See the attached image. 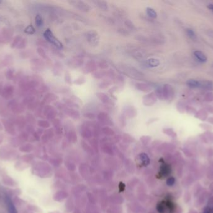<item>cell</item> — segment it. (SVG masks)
Listing matches in <instances>:
<instances>
[{
	"mask_svg": "<svg viewBox=\"0 0 213 213\" xmlns=\"http://www.w3.org/2000/svg\"><path fill=\"white\" fill-rule=\"evenodd\" d=\"M44 37L48 42H49L50 44H52L53 45H54L56 48H58L59 49L63 48V44H62V43L58 40V39L54 35L53 32L50 29L48 28L45 31V32L44 33Z\"/></svg>",
	"mask_w": 213,
	"mask_h": 213,
	"instance_id": "cell-1",
	"label": "cell"
},
{
	"mask_svg": "<svg viewBox=\"0 0 213 213\" xmlns=\"http://www.w3.org/2000/svg\"><path fill=\"white\" fill-rule=\"evenodd\" d=\"M166 208V204L163 203V202H161V203H158L157 204L156 209L160 213H165Z\"/></svg>",
	"mask_w": 213,
	"mask_h": 213,
	"instance_id": "cell-18",
	"label": "cell"
},
{
	"mask_svg": "<svg viewBox=\"0 0 213 213\" xmlns=\"http://www.w3.org/2000/svg\"><path fill=\"white\" fill-rule=\"evenodd\" d=\"M186 35H188V36L191 39L193 40H196V38H197V36H196V35L195 32L191 28H187L186 30Z\"/></svg>",
	"mask_w": 213,
	"mask_h": 213,
	"instance_id": "cell-17",
	"label": "cell"
},
{
	"mask_svg": "<svg viewBox=\"0 0 213 213\" xmlns=\"http://www.w3.org/2000/svg\"><path fill=\"white\" fill-rule=\"evenodd\" d=\"M35 24L37 27H42L44 25V20L41 14H37L35 17Z\"/></svg>",
	"mask_w": 213,
	"mask_h": 213,
	"instance_id": "cell-15",
	"label": "cell"
},
{
	"mask_svg": "<svg viewBox=\"0 0 213 213\" xmlns=\"http://www.w3.org/2000/svg\"><path fill=\"white\" fill-rule=\"evenodd\" d=\"M5 201H6V204L7 209L9 213H18V211H17L12 200L11 199V198L8 196H6Z\"/></svg>",
	"mask_w": 213,
	"mask_h": 213,
	"instance_id": "cell-6",
	"label": "cell"
},
{
	"mask_svg": "<svg viewBox=\"0 0 213 213\" xmlns=\"http://www.w3.org/2000/svg\"><path fill=\"white\" fill-rule=\"evenodd\" d=\"M21 39H22V38L21 36H16L14 38V40H13V42L11 44V48H14L18 46V44L19 43V41L21 40Z\"/></svg>",
	"mask_w": 213,
	"mask_h": 213,
	"instance_id": "cell-21",
	"label": "cell"
},
{
	"mask_svg": "<svg viewBox=\"0 0 213 213\" xmlns=\"http://www.w3.org/2000/svg\"><path fill=\"white\" fill-rule=\"evenodd\" d=\"M94 3H95L96 6L99 8L100 9H102L104 11H108L109 7L107 3L104 1H94Z\"/></svg>",
	"mask_w": 213,
	"mask_h": 213,
	"instance_id": "cell-13",
	"label": "cell"
},
{
	"mask_svg": "<svg viewBox=\"0 0 213 213\" xmlns=\"http://www.w3.org/2000/svg\"><path fill=\"white\" fill-rule=\"evenodd\" d=\"M200 88L209 89L212 88V84L209 81H200Z\"/></svg>",
	"mask_w": 213,
	"mask_h": 213,
	"instance_id": "cell-19",
	"label": "cell"
},
{
	"mask_svg": "<svg viewBox=\"0 0 213 213\" xmlns=\"http://www.w3.org/2000/svg\"><path fill=\"white\" fill-rule=\"evenodd\" d=\"M175 179L174 178L171 177V178H170L168 179V180L166 181V183L168 184V186H173V185L175 184Z\"/></svg>",
	"mask_w": 213,
	"mask_h": 213,
	"instance_id": "cell-28",
	"label": "cell"
},
{
	"mask_svg": "<svg viewBox=\"0 0 213 213\" xmlns=\"http://www.w3.org/2000/svg\"><path fill=\"white\" fill-rule=\"evenodd\" d=\"M147 14L151 18L155 19L157 17V13L155 12V10L153 8H150V7H148L147 8Z\"/></svg>",
	"mask_w": 213,
	"mask_h": 213,
	"instance_id": "cell-16",
	"label": "cell"
},
{
	"mask_svg": "<svg viewBox=\"0 0 213 213\" xmlns=\"http://www.w3.org/2000/svg\"><path fill=\"white\" fill-rule=\"evenodd\" d=\"M3 89V82L0 81V94L2 93Z\"/></svg>",
	"mask_w": 213,
	"mask_h": 213,
	"instance_id": "cell-33",
	"label": "cell"
},
{
	"mask_svg": "<svg viewBox=\"0 0 213 213\" xmlns=\"http://www.w3.org/2000/svg\"><path fill=\"white\" fill-rule=\"evenodd\" d=\"M156 98H158L159 99H163V88L161 87H158L156 89V91L155 93Z\"/></svg>",
	"mask_w": 213,
	"mask_h": 213,
	"instance_id": "cell-22",
	"label": "cell"
},
{
	"mask_svg": "<svg viewBox=\"0 0 213 213\" xmlns=\"http://www.w3.org/2000/svg\"><path fill=\"white\" fill-rule=\"evenodd\" d=\"M37 53H38L39 55L41 56V57H42V58H46V53H45L44 50L42 48H38L37 49Z\"/></svg>",
	"mask_w": 213,
	"mask_h": 213,
	"instance_id": "cell-26",
	"label": "cell"
},
{
	"mask_svg": "<svg viewBox=\"0 0 213 213\" xmlns=\"http://www.w3.org/2000/svg\"><path fill=\"white\" fill-rule=\"evenodd\" d=\"M206 97L207 98L206 99V101H211L212 100V98H213V94L212 93H207L206 94Z\"/></svg>",
	"mask_w": 213,
	"mask_h": 213,
	"instance_id": "cell-31",
	"label": "cell"
},
{
	"mask_svg": "<svg viewBox=\"0 0 213 213\" xmlns=\"http://www.w3.org/2000/svg\"><path fill=\"white\" fill-rule=\"evenodd\" d=\"M162 88L163 99L167 101H171L174 96V90L173 88L169 85H165Z\"/></svg>",
	"mask_w": 213,
	"mask_h": 213,
	"instance_id": "cell-3",
	"label": "cell"
},
{
	"mask_svg": "<svg viewBox=\"0 0 213 213\" xmlns=\"http://www.w3.org/2000/svg\"><path fill=\"white\" fill-rule=\"evenodd\" d=\"M157 101V98L155 93H150L148 94L145 95L143 98V103L146 106H153Z\"/></svg>",
	"mask_w": 213,
	"mask_h": 213,
	"instance_id": "cell-2",
	"label": "cell"
},
{
	"mask_svg": "<svg viewBox=\"0 0 213 213\" xmlns=\"http://www.w3.org/2000/svg\"><path fill=\"white\" fill-rule=\"evenodd\" d=\"M2 3V0H0V4H1Z\"/></svg>",
	"mask_w": 213,
	"mask_h": 213,
	"instance_id": "cell-36",
	"label": "cell"
},
{
	"mask_svg": "<svg viewBox=\"0 0 213 213\" xmlns=\"http://www.w3.org/2000/svg\"><path fill=\"white\" fill-rule=\"evenodd\" d=\"M96 95H97V96L98 97V98L103 103L106 104V103H109L110 102V98H109V96H107V95H106L105 93L99 92V93H97L96 94Z\"/></svg>",
	"mask_w": 213,
	"mask_h": 213,
	"instance_id": "cell-12",
	"label": "cell"
},
{
	"mask_svg": "<svg viewBox=\"0 0 213 213\" xmlns=\"http://www.w3.org/2000/svg\"><path fill=\"white\" fill-rule=\"evenodd\" d=\"M170 172H171V167L170 166L165 164H163L161 166V170H160V174L161 176H166L169 175Z\"/></svg>",
	"mask_w": 213,
	"mask_h": 213,
	"instance_id": "cell-11",
	"label": "cell"
},
{
	"mask_svg": "<svg viewBox=\"0 0 213 213\" xmlns=\"http://www.w3.org/2000/svg\"><path fill=\"white\" fill-rule=\"evenodd\" d=\"M35 32H36L35 28L33 27L32 25L27 26L24 29V33L28 35H33Z\"/></svg>",
	"mask_w": 213,
	"mask_h": 213,
	"instance_id": "cell-20",
	"label": "cell"
},
{
	"mask_svg": "<svg viewBox=\"0 0 213 213\" xmlns=\"http://www.w3.org/2000/svg\"><path fill=\"white\" fill-rule=\"evenodd\" d=\"M27 45V40L26 38H22L16 48L18 49H24Z\"/></svg>",
	"mask_w": 213,
	"mask_h": 213,
	"instance_id": "cell-23",
	"label": "cell"
},
{
	"mask_svg": "<svg viewBox=\"0 0 213 213\" xmlns=\"http://www.w3.org/2000/svg\"><path fill=\"white\" fill-rule=\"evenodd\" d=\"M84 116L86 117H90V118H91V119L94 118V117H95V114H94L92 113H89L85 114H84Z\"/></svg>",
	"mask_w": 213,
	"mask_h": 213,
	"instance_id": "cell-32",
	"label": "cell"
},
{
	"mask_svg": "<svg viewBox=\"0 0 213 213\" xmlns=\"http://www.w3.org/2000/svg\"><path fill=\"white\" fill-rule=\"evenodd\" d=\"M137 89L138 91H143V92H150L151 90V87L147 85V84L144 83H136L135 86Z\"/></svg>",
	"mask_w": 213,
	"mask_h": 213,
	"instance_id": "cell-7",
	"label": "cell"
},
{
	"mask_svg": "<svg viewBox=\"0 0 213 213\" xmlns=\"http://www.w3.org/2000/svg\"><path fill=\"white\" fill-rule=\"evenodd\" d=\"M87 38L89 42L94 43L96 42V38L97 36V33L95 31H90L87 33Z\"/></svg>",
	"mask_w": 213,
	"mask_h": 213,
	"instance_id": "cell-9",
	"label": "cell"
},
{
	"mask_svg": "<svg viewBox=\"0 0 213 213\" xmlns=\"http://www.w3.org/2000/svg\"><path fill=\"white\" fill-rule=\"evenodd\" d=\"M203 213H213V207H206Z\"/></svg>",
	"mask_w": 213,
	"mask_h": 213,
	"instance_id": "cell-29",
	"label": "cell"
},
{
	"mask_svg": "<svg viewBox=\"0 0 213 213\" xmlns=\"http://www.w3.org/2000/svg\"><path fill=\"white\" fill-rule=\"evenodd\" d=\"M123 112H124L125 115L128 117H134L137 114V110L133 106H127Z\"/></svg>",
	"mask_w": 213,
	"mask_h": 213,
	"instance_id": "cell-8",
	"label": "cell"
},
{
	"mask_svg": "<svg viewBox=\"0 0 213 213\" xmlns=\"http://www.w3.org/2000/svg\"><path fill=\"white\" fill-rule=\"evenodd\" d=\"M119 187H120V191H123L124 190V189H125V185L122 183V186H121L120 185V186H119Z\"/></svg>",
	"mask_w": 213,
	"mask_h": 213,
	"instance_id": "cell-35",
	"label": "cell"
},
{
	"mask_svg": "<svg viewBox=\"0 0 213 213\" xmlns=\"http://www.w3.org/2000/svg\"><path fill=\"white\" fill-rule=\"evenodd\" d=\"M14 71L13 69L8 70V71L6 72V78L8 80H11L14 76Z\"/></svg>",
	"mask_w": 213,
	"mask_h": 213,
	"instance_id": "cell-25",
	"label": "cell"
},
{
	"mask_svg": "<svg viewBox=\"0 0 213 213\" xmlns=\"http://www.w3.org/2000/svg\"><path fill=\"white\" fill-rule=\"evenodd\" d=\"M194 54L195 56V57L197 58L200 62L201 63H205L207 61V57H206V55L200 51H195L194 52Z\"/></svg>",
	"mask_w": 213,
	"mask_h": 213,
	"instance_id": "cell-10",
	"label": "cell"
},
{
	"mask_svg": "<svg viewBox=\"0 0 213 213\" xmlns=\"http://www.w3.org/2000/svg\"><path fill=\"white\" fill-rule=\"evenodd\" d=\"M71 3L73 7H76V8L79 9L80 11H82L83 12H88L91 9V7H90L89 4H87V3L83 1H72Z\"/></svg>",
	"mask_w": 213,
	"mask_h": 213,
	"instance_id": "cell-4",
	"label": "cell"
},
{
	"mask_svg": "<svg viewBox=\"0 0 213 213\" xmlns=\"http://www.w3.org/2000/svg\"><path fill=\"white\" fill-rule=\"evenodd\" d=\"M125 23L126 26H127L129 29L133 30V29L135 28L134 25L132 23V22L131 21H130V20H127L125 22Z\"/></svg>",
	"mask_w": 213,
	"mask_h": 213,
	"instance_id": "cell-27",
	"label": "cell"
},
{
	"mask_svg": "<svg viewBox=\"0 0 213 213\" xmlns=\"http://www.w3.org/2000/svg\"><path fill=\"white\" fill-rule=\"evenodd\" d=\"M186 85L193 88H200V81L193 79H190L186 81Z\"/></svg>",
	"mask_w": 213,
	"mask_h": 213,
	"instance_id": "cell-14",
	"label": "cell"
},
{
	"mask_svg": "<svg viewBox=\"0 0 213 213\" xmlns=\"http://www.w3.org/2000/svg\"><path fill=\"white\" fill-rule=\"evenodd\" d=\"M14 94V88L11 85L5 86L2 91V96L5 99H10Z\"/></svg>",
	"mask_w": 213,
	"mask_h": 213,
	"instance_id": "cell-5",
	"label": "cell"
},
{
	"mask_svg": "<svg viewBox=\"0 0 213 213\" xmlns=\"http://www.w3.org/2000/svg\"><path fill=\"white\" fill-rule=\"evenodd\" d=\"M148 64L151 67H155L160 64V61L156 59H151L148 61Z\"/></svg>",
	"mask_w": 213,
	"mask_h": 213,
	"instance_id": "cell-24",
	"label": "cell"
},
{
	"mask_svg": "<svg viewBox=\"0 0 213 213\" xmlns=\"http://www.w3.org/2000/svg\"><path fill=\"white\" fill-rule=\"evenodd\" d=\"M207 8H208L210 10H211L212 12H213V4H209L208 6H207Z\"/></svg>",
	"mask_w": 213,
	"mask_h": 213,
	"instance_id": "cell-34",
	"label": "cell"
},
{
	"mask_svg": "<svg viewBox=\"0 0 213 213\" xmlns=\"http://www.w3.org/2000/svg\"><path fill=\"white\" fill-rule=\"evenodd\" d=\"M38 124L39 126L43 127H47L49 126V123L46 121H39L38 122Z\"/></svg>",
	"mask_w": 213,
	"mask_h": 213,
	"instance_id": "cell-30",
	"label": "cell"
}]
</instances>
